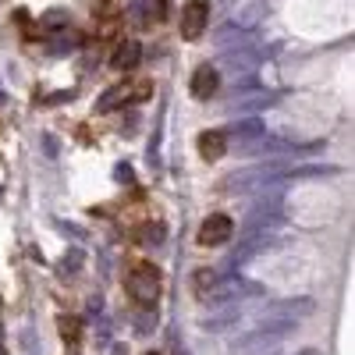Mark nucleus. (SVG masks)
I'll list each match as a JSON object with an SVG mask.
<instances>
[{
  "mask_svg": "<svg viewBox=\"0 0 355 355\" xmlns=\"http://www.w3.org/2000/svg\"><path fill=\"white\" fill-rule=\"evenodd\" d=\"M125 288L132 295V302L139 306H153L164 291V274L157 263H132L125 274Z\"/></svg>",
  "mask_w": 355,
  "mask_h": 355,
  "instance_id": "nucleus-1",
  "label": "nucleus"
},
{
  "mask_svg": "<svg viewBox=\"0 0 355 355\" xmlns=\"http://www.w3.org/2000/svg\"><path fill=\"white\" fill-rule=\"evenodd\" d=\"M153 96V82L150 78H132V82H121V85H110L107 96L100 100V110H117V107H128V103H142Z\"/></svg>",
  "mask_w": 355,
  "mask_h": 355,
  "instance_id": "nucleus-2",
  "label": "nucleus"
},
{
  "mask_svg": "<svg viewBox=\"0 0 355 355\" xmlns=\"http://www.w3.org/2000/svg\"><path fill=\"white\" fill-rule=\"evenodd\" d=\"M182 36L192 43L206 33V21H210V4L206 0H185V8H182Z\"/></svg>",
  "mask_w": 355,
  "mask_h": 355,
  "instance_id": "nucleus-3",
  "label": "nucleus"
},
{
  "mask_svg": "<svg viewBox=\"0 0 355 355\" xmlns=\"http://www.w3.org/2000/svg\"><path fill=\"white\" fill-rule=\"evenodd\" d=\"M231 231H234V224L227 214H210L199 224V245H224L231 239Z\"/></svg>",
  "mask_w": 355,
  "mask_h": 355,
  "instance_id": "nucleus-4",
  "label": "nucleus"
},
{
  "mask_svg": "<svg viewBox=\"0 0 355 355\" xmlns=\"http://www.w3.org/2000/svg\"><path fill=\"white\" fill-rule=\"evenodd\" d=\"M142 64V43L139 40H121L110 53V68L114 71H135Z\"/></svg>",
  "mask_w": 355,
  "mask_h": 355,
  "instance_id": "nucleus-5",
  "label": "nucleus"
},
{
  "mask_svg": "<svg viewBox=\"0 0 355 355\" xmlns=\"http://www.w3.org/2000/svg\"><path fill=\"white\" fill-rule=\"evenodd\" d=\"M217 85H220V75H217L214 64L196 68V75H192V96H196V100H210V96L217 93Z\"/></svg>",
  "mask_w": 355,
  "mask_h": 355,
  "instance_id": "nucleus-6",
  "label": "nucleus"
},
{
  "mask_svg": "<svg viewBox=\"0 0 355 355\" xmlns=\"http://www.w3.org/2000/svg\"><path fill=\"white\" fill-rule=\"evenodd\" d=\"M196 146H199V157L202 160H220L224 150H227V135L224 132H202Z\"/></svg>",
  "mask_w": 355,
  "mask_h": 355,
  "instance_id": "nucleus-7",
  "label": "nucleus"
},
{
  "mask_svg": "<svg viewBox=\"0 0 355 355\" xmlns=\"http://www.w3.org/2000/svg\"><path fill=\"white\" fill-rule=\"evenodd\" d=\"M61 338L68 345H78V338H82V320L78 316H61Z\"/></svg>",
  "mask_w": 355,
  "mask_h": 355,
  "instance_id": "nucleus-8",
  "label": "nucleus"
},
{
  "mask_svg": "<svg viewBox=\"0 0 355 355\" xmlns=\"http://www.w3.org/2000/svg\"><path fill=\"white\" fill-rule=\"evenodd\" d=\"M192 284H196V291L202 295L206 288H210V284H214V274H210V270H199V274L192 277Z\"/></svg>",
  "mask_w": 355,
  "mask_h": 355,
  "instance_id": "nucleus-9",
  "label": "nucleus"
},
{
  "mask_svg": "<svg viewBox=\"0 0 355 355\" xmlns=\"http://www.w3.org/2000/svg\"><path fill=\"white\" fill-rule=\"evenodd\" d=\"M68 21V15H46L43 18V25H64Z\"/></svg>",
  "mask_w": 355,
  "mask_h": 355,
  "instance_id": "nucleus-10",
  "label": "nucleus"
},
{
  "mask_svg": "<svg viewBox=\"0 0 355 355\" xmlns=\"http://www.w3.org/2000/svg\"><path fill=\"white\" fill-rule=\"evenodd\" d=\"M150 355H160V352H150Z\"/></svg>",
  "mask_w": 355,
  "mask_h": 355,
  "instance_id": "nucleus-11",
  "label": "nucleus"
},
{
  "mask_svg": "<svg viewBox=\"0 0 355 355\" xmlns=\"http://www.w3.org/2000/svg\"><path fill=\"white\" fill-rule=\"evenodd\" d=\"M0 355H4V348H0Z\"/></svg>",
  "mask_w": 355,
  "mask_h": 355,
  "instance_id": "nucleus-12",
  "label": "nucleus"
}]
</instances>
